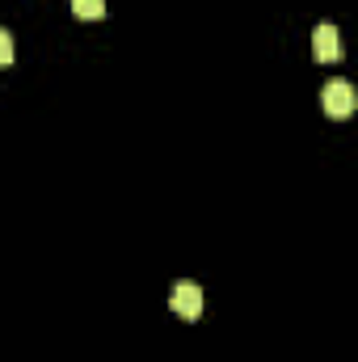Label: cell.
Listing matches in <instances>:
<instances>
[{"instance_id": "1", "label": "cell", "mask_w": 358, "mask_h": 362, "mask_svg": "<svg viewBox=\"0 0 358 362\" xmlns=\"http://www.w3.org/2000/svg\"><path fill=\"white\" fill-rule=\"evenodd\" d=\"M354 101L358 97H354V85H350V81H329V85L321 89V110H325L329 118H337V122L354 114Z\"/></svg>"}, {"instance_id": "2", "label": "cell", "mask_w": 358, "mask_h": 362, "mask_svg": "<svg viewBox=\"0 0 358 362\" xmlns=\"http://www.w3.org/2000/svg\"><path fill=\"white\" fill-rule=\"evenodd\" d=\"M169 308L178 312L181 320H198L202 316V291H198V282H178L173 295H169Z\"/></svg>"}, {"instance_id": "3", "label": "cell", "mask_w": 358, "mask_h": 362, "mask_svg": "<svg viewBox=\"0 0 358 362\" xmlns=\"http://www.w3.org/2000/svg\"><path fill=\"white\" fill-rule=\"evenodd\" d=\"M312 55H316L321 64H333V59L342 55V38H337V25L321 21V25L312 30Z\"/></svg>"}, {"instance_id": "4", "label": "cell", "mask_w": 358, "mask_h": 362, "mask_svg": "<svg viewBox=\"0 0 358 362\" xmlns=\"http://www.w3.org/2000/svg\"><path fill=\"white\" fill-rule=\"evenodd\" d=\"M72 13L81 21H101L105 17V0H72Z\"/></svg>"}, {"instance_id": "5", "label": "cell", "mask_w": 358, "mask_h": 362, "mask_svg": "<svg viewBox=\"0 0 358 362\" xmlns=\"http://www.w3.org/2000/svg\"><path fill=\"white\" fill-rule=\"evenodd\" d=\"M13 64V34L0 25V68H8Z\"/></svg>"}]
</instances>
